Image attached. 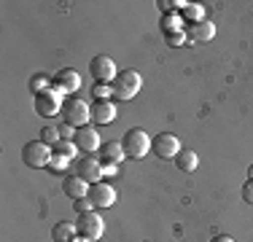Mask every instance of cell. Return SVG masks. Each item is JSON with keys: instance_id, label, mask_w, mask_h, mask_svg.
Masks as SVG:
<instances>
[{"instance_id": "cell-28", "label": "cell", "mask_w": 253, "mask_h": 242, "mask_svg": "<svg viewBox=\"0 0 253 242\" xmlns=\"http://www.w3.org/2000/svg\"><path fill=\"white\" fill-rule=\"evenodd\" d=\"M59 129V137H62V140H73L76 137V126H70V124H62V126H57Z\"/></svg>"}, {"instance_id": "cell-27", "label": "cell", "mask_w": 253, "mask_h": 242, "mask_svg": "<svg viewBox=\"0 0 253 242\" xmlns=\"http://www.w3.org/2000/svg\"><path fill=\"white\" fill-rule=\"evenodd\" d=\"M73 207H76V213L81 215V213H92V207H94V204H92V199H89V197H84V199H76V202H73Z\"/></svg>"}, {"instance_id": "cell-4", "label": "cell", "mask_w": 253, "mask_h": 242, "mask_svg": "<svg viewBox=\"0 0 253 242\" xmlns=\"http://www.w3.org/2000/svg\"><path fill=\"white\" fill-rule=\"evenodd\" d=\"M62 105H65V94L59 89H46V92H38L35 94V113L43 119H54L62 113Z\"/></svg>"}, {"instance_id": "cell-17", "label": "cell", "mask_w": 253, "mask_h": 242, "mask_svg": "<svg viewBox=\"0 0 253 242\" xmlns=\"http://www.w3.org/2000/svg\"><path fill=\"white\" fill-rule=\"evenodd\" d=\"M76 234H78L76 223H68V221H59L57 226L51 229L54 242H73V240H76Z\"/></svg>"}, {"instance_id": "cell-7", "label": "cell", "mask_w": 253, "mask_h": 242, "mask_svg": "<svg viewBox=\"0 0 253 242\" xmlns=\"http://www.w3.org/2000/svg\"><path fill=\"white\" fill-rule=\"evenodd\" d=\"M89 73H92V78L97 83H113V78L119 76L116 62H113L111 57H105V54L92 57V62H89Z\"/></svg>"}, {"instance_id": "cell-5", "label": "cell", "mask_w": 253, "mask_h": 242, "mask_svg": "<svg viewBox=\"0 0 253 242\" xmlns=\"http://www.w3.org/2000/svg\"><path fill=\"white\" fill-rule=\"evenodd\" d=\"M22 161L30 169H41V167H49L51 161V148L43 140H30L25 148H22Z\"/></svg>"}, {"instance_id": "cell-30", "label": "cell", "mask_w": 253, "mask_h": 242, "mask_svg": "<svg viewBox=\"0 0 253 242\" xmlns=\"http://www.w3.org/2000/svg\"><path fill=\"white\" fill-rule=\"evenodd\" d=\"M243 199L248 204H253V180H245L243 183Z\"/></svg>"}, {"instance_id": "cell-22", "label": "cell", "mask_w": 253, "mask_h": 242, "mask_svg": "<svg viewBox=\"0 0 253 242\" xmlns=\"http://www.w3.org/2000/svg\"><path fill=\"white\" fill-rule=\"evenodd\" d=\"M156 5H159L162 14H172V11H178V8H186L189 3H183V0H156Z\"/></svg>"}, {"instance_id": "cell-21", "label": "cell", "mask_w": 253, "mask_h": 242, "mask_svg": "<svg viewBox=\"0 0 253 242\" xmlns=\"http://www.w3.org/2000/svg\"><path fill=\"white\" fill-rule=\"evenodd\" d=\"M68 164H70V156L57 154V151L51 154V161H49V169H51V172H59V169H68Z\"/></svg>"}, {"instance_id": "cell-1", "label": "cell", "mask_w": 253, "mask_h": 242, "mask_svg": "<svg viewBox=\"0 0 253 242\" xmlns=\"http://www.w3.org/2000/svg\"><path fill=\"white\" fill-rule=\"evenodd\" d=\"M140 86H143L140 73L132 70V68H126V70H119V76L113 78L111 92H113V97H116V100H132V97L140 92Z\"/></svg>"}, {"instance_id": "cell-15", "label": "cell", "mask_w": 253, "mask_h": 242, "mask_svg": "<svg viewBox=\"0 0 253 242\" xmlns=\"http://www.w3.org/2000/svg\"><path fill=\"white\" fill-rule=\"evenodd\" d=\"M62 191H65V197H70L76 202V199H84L89 194V183L81 180L78 175H70V178L62 180Z\"/></svg>"}, {"instance_id": "cell-32", "label": "cell", "mask_w": 253, "mask_h": 242, "mask_svg": "<svg viewBox=\"0 0 253 242\" xmlns=\"http://www.w3.org/2000/svg\"><path fill=\"white\" fill-rule=\"evenodd\" d=\"M248 180H253V164L248 167Z\"/></svg>"}, {"instance_id": "cell-20", "label": "cell", "mask_w": 253, "mask_h": 242, "mask_svg": "<svg viewBox=\"0 0 253 242\" xmlns=\"http://www.w3.org/2000/svg\"><path fill=\"white\" fill-rule=\"evenodd\" d=\"M202 14H205V8L200 3H189L183 8V19H189V24H194V22H202Z\"/></svg>"}, {"instance_id": "cell-3", "label": "cell", "mask_w": 253, "mask_h": 242, "mask_svg": "<svg viewBox=\"0 0 253 242\" xmlns=\"http://www.w3.org/2000/svg\"><path fill=\"white\" fill-rule=\"evenodd\" d=\"M124 154L129 156V159H143V156L151 151V140H148V132L140 129V126H132V129L124 132Z\"/></svg>"}, {"instance_id": "cell-8", "label": "cell", "mask_w": 253, "mask_h": 242, "mask_svg": "<svg viewBox=\"0 0 253 242\" xmlns=\"http://www.w3.org/2000/svg\"><path fill=\"white\" fill-rule=\"evenodd\" d=\"M151 151L154 156H159V159H175L180 154V143L178 137L172 135V132H162V135H156L151 140Z\"/></svg>"}, {"instance_id": "cell-24", "label": "cell", "mask_w": 253, "mask_h": 242, "mask_svg": "<svg viewBox=\"0 0 253 242\" xmlns=\"http://www.w3.org/2000/svg\"><path fill=\"white\" fill-rule=\"evenodd\" d=\"M30 89H33L35 94L51 89V86H49V76H41V73H38V76H33V78H30Z\"/></svg>"}, {"instance_id": "cell-16", "label": "cell", "mask_w": 253, "mask_h": 242, "mask_svg": "<svg viewBox=\"0 0 253 242\" xmlns=\"http://www.w3.org/2000/svg\"><path fill=\"white\" fill-rule=\"evenodd\" d=\"M100 156H102V164H119V161H122L126 154H124V145H122V143L108 140V143H102Z\"/></svg>"}, {"instance_id": "cell-31", "label": "cell", "mask_w": 253, "mask_h": 242, "mask_svg": "<svg viewBox=\"0 0 253 242\" xmlns=\"http://www.w3.org/2000/svg\"><path fill=\"white\" fill-rule=\"evenodd\" d=\"M210 242H234V237H229V234H215Z\"/></svg>"}, {"instance_id": "cell-13", "label": "cell", "mask_w": 253, "mask_h": 242, "mask_svg": "<svg viewBox=\"0 0 253 242\" xmlns=\"http://www.w3.org/2000/svg\"><path fill=\"white\" fill-rule=\"evenodd\" d=\"M215 35V24L213 22H194V24H186V38L194 40V43H205Z\"/></svg>"}, {"instance_id": "cell-6", "label": "cell", "mask_w": 253, "mask_h": 242, "mask_svg": "<svg viewBox=\"0 0 253 242\" xmlns=\"http://www.w3.org/2000/svg\"><path fill=\"white\" fill-rule=\"evenodd\" d=\"M76 229H78V234H81V240L94 242V240L102 237V232H105V223H102V218L92 210V213H81V215H78Z\"/></svg>"}, {"instance_id": "cell-10", "label": "cell", "mask_w": 253, "mask_h": 242, "mask_svg": "<svg viewBox=\"0 0 253 242\" xmlns=\"http://www.w3.org/2000/svg\"><path fill=\"white\" fill-rule=\"evenodd\" d=\"M54 83H57V89L62 94L73 97V92L81 89V76H78V70H73V68H62L57 76H54Z\"/></svg>"}, {"instance_id": "cell-12", "label": "cell", "mask_w": 253, "mask_h": 242, "mask_svg": "<svg viewBox=\"0 0 253 242\" xmlns=\"http://www.w3.org/2000/svg\"><path fill=\"white\" fill-rule=\"evenodd\" d=\"M86 197L92 199L94 207H111V204L116 202V189L108 186V183H94V186H89Z\"/></svg>"}, {"instance_id": "cell-29", "label": "cell", "mask_w": 253, "mask_h": 242, "mask_svg": "<svg viewBox=\"0 0 253 242\" xmlns=\"http://www.w3.org/2000/svg\"><path fill=\"white\" fill-rule=\"evenodd\" d=\"M167 38V43H172V46H180L186 40V30H180V33H170V35H165Z\"/></svg>"}, {"instance_id": "cell-26", "label": "cell", "mask_w": 253, "mask_h": 242, "mask_svg": "<svg viewBox=\"0 0 253 242\" xmlns=\"http://www.w3.org/2000/svg\"><path fill=\"white\" fill-rule=\"evenodd\" d=\"M113 92H111V86L108 83H94V89H92V97L94 100H108Z\"/></svg>"}, {"instance_id": "cell-2", "label": "cell", "mask_w": 253, "mask_h": 242, "mask_svg": "<svg viewBox=\"0 0 253 242\" xmlns=\"http://www.w3.org/2000/svg\"><path fill=\"white\" fill-rule=\"evenodd\" d=\"M62 121L76 129L86 126V121H92V108L81 100V97H65V105H62Z\"/></svg>"}, {"instance_id": "cell-14", "label": "cell", "mask_w": 253, "mask_h": 242, "mask_svg": "<svg viewBox=\"0 0 253 242\" xmlns=\"http://www.w3.org/2000/svg\"><path fill=\"white\" fill-rule=\"evenodd\" d=\"M116 119V108L111 100H94L92 105V121L94 124H111Z\"/></svg>"}, {"instance_id": "cell-25", "label": "cell", "mask_w": 253, "mask_h": 242, "mask_svg": "<svg viewBox=\"0 0 253 242\" xmlns=\"http://www.w3.org/2000/svg\"><path fill=\"white\" fill-rule=\"evenodd\" d=\"M41 140H43L46 145H49V143L57 145L62 137H59V129H57V126H43V129H41Z\"/></svg>"}, {"instance_id": "cell-23", "label": "cell", "mask_w": 253, "mask_h": 242, "mask_svg": "<svg viewBox=\"0 0 253 242\" xmlns=\"http://www.w3.org/2000/svg\"><path fill=\"white\" fill-rule=\"evenodd\" d=\"M54 151H57V154H65V156H70V159H73V156L78 154V145H76L73 140H59L57 145H54Z\"/></svg>"}, {"instance_id": "cell-11", "label": "cell", "mask_w": 253, "mask_h": 242, "mask_svg": "<svg viewBox=\"0 0 253 242\" xmlns=\"http://www.w3.org/2000/svg\"><path fill=\"white\" fill-rule=\"evenodd\" d=\"M73 143L78 145V151H84V154H94V151L100 148V135H97L94 126H81V129H76Z\"/></svg>"}, {"instance_id": "cell-19", "label": "cell", "mask_w": 253, "mask_h": 242, "mask_svg": "<svg viewBox=\"0 0 253 242\" xmlns=\"http://www.w3.org/2000/svg\"><path fill=\"white\" fill-rule=\"evenodd\" d=\"M162 30H165V35H170V33H180V30H186V24L175 14H165V16H162Z\"/></svg>"}, {"instance_id": "cell-18", "label": "cell", "mask_w": 253, "mask_h": 242, "mask_svg": "<svg viewBox=\"0 0 253 242\" xmlns=\"http://www.w3.org/2000/svg\"><path fill=\"white\" fill-rule=\"evenodd\" d=\"M175 164H178L180 172H194L197 164H200V156H197L194 151H180L175 156Z\"/></svg>"}, {"instance_id": "cell-9", "label": "cell", "mask_w": 253, "mask_h": 242, "mask_svg": "<svg viewBox=\"0 0 253 242\" xmlns=\"http://www.w3.org/2000/svg\"><path fill=\"white\" fill-rule=\"evenodd\" d=\"M78 178L81 180H86L89 186H94V183H102V161L100 159H94V156H84L81 161H78Z\"/></svg>"}]
</instances>
